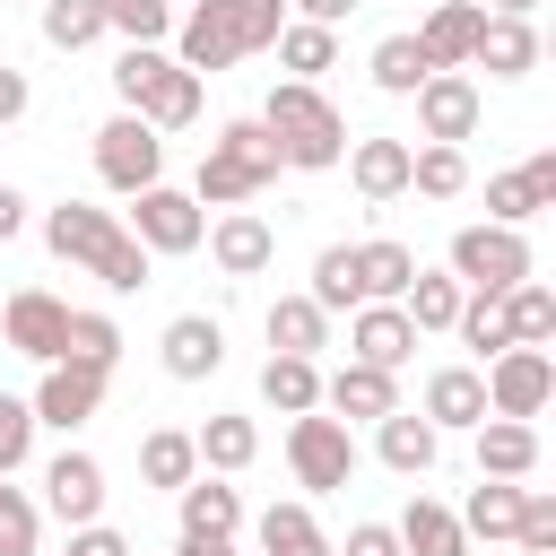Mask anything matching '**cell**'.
Instances as JSON below:
<instances>
[{"label":"cell","mask_w":556,"mask_h":556,"mask_svg":"<svg viewBox=\"0 0 556 556\" xmlns=\"http://www.w3.org/2000/svg\"><path fill=\"white\" fill-rule=\"evenodd\" d=\"M174 556H243V547H235V539H191V530H182V539H174Z\"/></svg>","instance_id":"54"},{"label":"cell","mask_w":556,"mask_h":556,"mask_svg":"<svg viewBox=\"0 0 556 556\" xmlns=\"http://www.w3.org/2000/svg\"><path fill=\"white\" fill-rule=\"evenodd\" d=\"M321 408H330V417H348V426H356V417L374 426L382 408H400V382H391L382 365H356V356H348V365L321 382Z\"/></svg>","instance_id":"20"},{"label":"cell","mask_w":556,"mask_h":556,"mask_svg":"<svg viewBox=\"0 0 556 556\" xmlns=\"http://www.w3.org/2000/svg\"><path fill=\"white\" fill-rule=\"evenodd\" d=\"M96 182L104 191H148V182H165V130H148L139 113H113L104 130H96Z\"/></svg>","instance_id":"8"},{"label":"cell","mask_w":556,"mask_h":556,"mask_svg":"<svg viewBox=\"0 0 556 556\" xmlns=\"http://www.w3.org/2000/svg\"><path fill=\"white\" fill-rule=\"evenodd\" d=\"M130 556H139V547H130Z\"/></svg>","instance_id":"56"},{"label":"cell","mask_w":556,"mask_h":556,"mask_svg":"<svg viewBox=\"0 0 556 556\" xmlns=\"http://www.w3.org/2000/svg\"><path fill=\"white\" fill-rule=\"evenodd\" d=\"M287 26V0H200L191 17H174V61L191 78H217L252 52H269Z\"/></svg>","instance_id":"2"},{"label":"cell","mask_w":556,"mask_h":556,"mask_svg":"<svg viewBox=\"0 0 556 556\" xmlns=\"http://www.w3.org/2000/svg\"><path fill=\"white\" fill-rule=\"evenodd\" d=\"M200 243H208V261H217L226 278H261V269L278 261V226H269V217H252V208H226Z\"/></svg>","instance_id":"14"},{"label":"cell","mask_w":556,"mask_h":556,"mask_svg":"<svg viewBox=\"0 0 556 556\" xmlns=\"http://www.w3.org/2000/svg\"><path fill=\"white\" fill-rule=\"evenodd\" d=\"M365 70H374V87H382V96H408V87H417V78H426V70H434V61H426V52H417V35H382V43H374V61H365Z\"/></svg>","instance_id":"42"},{"label":"cell","mask_w":556,"mask_h":556,"mask_svg":"<svg viewBox=\"0 0 556 556\" xmlns=\"http://www.w3.org/2000/svg\"><path fill=\"white\" fill-rule=\"evenodd\" d=\"M443 269L469 287V295H504V287H521L539 261H530V243H521V226H460L452 235V252H443Z\"/></svg>","instance_id":"6"},{"label":"cell","mask_w":556,"mask_h":556,"mask_svg":"<svg viewBox=\"0 0 556 556\" xmlns=\"http://www.w3.org/2000/svg\"><path fill=\"white\" fill-rule=\"evenodd\" d=\"M391 530H400V556H469L460 513H452V504H434V495H408V513H400Z\"/></svg>","instance_id":"25"},{"label":"cell","mask_w":556,"mask_h":556,"mask_svg":"<svg viewBox=\"0 0 556 556\" xmlns=\"http://www.w3.org/2000/svg\"><path fill=\"white\" fill-rule=\"evenodd\" d=\"M374 452H382V469L426 478V469H434V452H443V434H434L417 408H382V417H374Z\"/></svg>","instance_id":"21"},{"label":"cell","mask_w":556,"mask_h":556,"mask_svg":"<svg viewBox=\"0 0 556 556\" xmlns=\"http://www.w3.org/2000/svg\"><path fill=\"white\" fill-rule=\"evenodd\" d=\"M469 70H486V78H530L539 70V35H530V17H478V43H469Z\"/></svg>","instance_id":"18"},{"label":"cell","mask_w":556,"mask_h":556,"mask_svg":"<svg viewBox=\"0 0 556 556\" xmlns=\"http://www.w3.org/2000/svg\"><path fill=\"white\" fill-rule=\"evenodd\" d=\"M530 182H539V208H556V148H530V165H521Z\"/></svg>","instance_id":"52"},{"label":"cell","mask_w":556,"mask_h":556,"mask_svg":"<svg viewBox=\"0 0 556 556\" xmlns=\"http://www.w3.org/2000/svg\"><path fill=\"white\" fill-rule=\"evenodd\" d=\"M261 400H269L278 417L321 408V365H313V356H278V348H269V365H261Z\"/></svg>","instance_id":"31"},{"label":"cell","mask_w":556,"mask_h":556,"mask_svg":"<svg viewBox=\"0 0 556 556\" xmlns=\"http://www.w3.org/2000/svg\"><path fill=\"white\" fill-rule=\"evenodd\" d=\"M261 556H330V530L313 521V504H269L261 513Z\"/></svg>","instance_id":"35"},{"label":"cell","mask_w":556,"mask_h":556,"mask_svg":"<svg viewBox=\"0 0 556 556\" xmlns=\"http://www.w3.org/2000/svg\"><path fill=\"white\" fill-rule=\"evenodd\" d=\"M269 52H278V70H287V78H313V87H321V70H339V26H313V17H287Z\"/></svg>","instance_id":"28"},{"label":"cell","mask_w":556,"mask_h":556,"mask_svg":"<svg viewBox=\"0 0 556 556\" xmlns=\"http://www.w3.org/2000/svg\"><path fill=\"white\" fill-rule=\"evenodd\" d=\"M139 478H148V486H165V495H174V486H182V478H200V443H191V434H182V426H156V434H148V443H139Z\"/></svg>","instance_id":"36"},{"label":"cell","mask_w":556,"mask_h":556,"mask_svg":"<svg viewBox=\"0 0 556 556\" xmlns=\"http://www.w3.org/2000/svg\"><path fill=\"white\" fill-rule=\"evenodd\" d=\"M478 478H530L539 469V426L530 417H478Z\"/></svg>","instance_id":"22"},{"label":"cell","mask_w":556,"mask_h":556,"mask_svg":"<svg viewBox=\"0 0 556 556\" xmlns=\"http://www.w3.org/2000/svg\"><path fill=\"white\" fill-rule=\"evenodd\" d=\"M495 313H504L513 348H547V339H556V287H539V269H530L521 287H504V295H495Z\"/></svg>","instance_id":"29"},{"label":"cell","mask_w":556,"mask_h":556,"mask_svg":"<svg viewBox=\"0 0 556 556\" xmlns=\"http://www.w3.org/2000/svg\"><path fill=\"white\" fill-rule=\"evenodd\" d=\"M478 0H434L426 9V26H417V52L434 61V70H469V43H478Z\"/></svg>","instance_id":"24"},{"label":"cell","mask_w":556,"mask_h":556,"mask_svg":"<svg viewBox=\"0 0 556 556\" xmlns=\"http://www.w3.org/2000/svg\"><path fill=\"white\" fill-rule=\"evenodd\" d=\"M26 104H35L26 70H17V61H0V130H9V122H26Z\"/></svg>","instance_id":"50"},{"label":"cell","mask_w":556,"mask_h":556,"mask_svg":"<svg viewBox=\"0 0 556 556\" xmlns=\"http://www.w3.org/2000/svg\"><path fill=\"white\" fill-rule=\"evenodd\" d=\"M339 165H348V182H356V191H365L374 208L408 191V139H356V148H348Z\"/></svg>","instance_id":"26"},{"label":"cell","mask_w":556,"mask_h":556,"mask_svg":"<svg viewBox=\"0 0 556 556\" xmlns=\"http://www.w3.org/2000/svg\"><path fill=\"white\" fill-rule=\"evenodd\" d=\"M43 243H52V261L104 278L113 295H139V287H148V252H139V235H130L113 208H96V200H61V208H43Z\"/></svg>","instance_id":"1"},{"label":"cell","mask_w":556,"mask_h":556,"mask_svg":"<svg viewBox=\"0 0 556 556\" xmlns=\"http://www.w3.org/2000/svg\"><path fill=\"white\" fill-rule=\"evenodd\" d=\"M261 130L278 139V156H287L295 174H330V165L348 156V122H339V104H330L313 78H278L269 104H261Z\"/></svg>","instance_id":"3"},{"label":"cell","mask_w":556,"mask_h":556,"mask_svg":"<svg viewBox=\"0 0 556 556\" xmlns=\"http://www.w3.org/2000/svg\"><path fill=\"white\" fill-rule=\"evenodd\" d=\"M530 9H539V0H495V17H530Z\"/></svg>","instance_id":"55"},{"label":"cell","mask_w":556,"mask_h":556,"mask_svg":"<svg viewBox=\"0 0 556 556\" xmlns=\"http://www.w3.org/2000/svg\"><path fill=\"white\" fill-rule=\"evenodd\" d=\"M174 513H182L191 539H235V530H243V495H235L226 478H208V469L174 486Z\"/></svg>","instance_id":"23"},{"label":"cell","mask_w":556,"mask_h":556,"mask_svg":"<svg viewBox=\"0 0 556 556\" xmlns=\"http://www.w3.org/2000/svg\"><path fill=\"white\" fill-rule=\"evenodd\" d=\"M287 469H295L304 495H339V486L356 478V434H348V417L304 408V417L287 426Z\"/></svg>","instance_id":"7"},{"label":"cell","mask_w":556,"mask_h":556,"mask_svg":"<svg viewBox=\"0 0 556 556\" xmlns=\"http://www.w3.org/2000/svg\"><path fill=\"white\" fill-rule=\"evenodd\" d=\"M408 278H417V252H408V243H391V235L356 243V295H365V304H400Z\"/></svg>","instance_id":"27"},{"label":"cell","mask_w":556,"mask_h":556,"mask_svg":"<svg viewBox=\"0 0 556 556\" xmlns=\"http://www.w3.org/2000/svg\"><path fill=\"white\" fill-rule=\"evenodd\" d=\"M321 313H356L365 295H356V243H330L321 261H313V287H304Z\"/></svg>","instance_id":"40"},{"label":"cell","mask_w":556,"mask_h":556,"mask_svg":"<svg viewBox=\"0 0 556 556\" xmlns=\"http://www.w3.org/2000/svg\"><path fill=\"white\" fill-rule=\"evenodd\" d=\"M61 356H78V365H122V321L113 313H87V304H70V339H61Z\"/></svg>","instance_id":"38"},{"label":"cell","mask_w":556,"mask_h":556,"mask_svg":"<svg viewBox=\"0 0 556 556\" xmlns=\"http://www.w3.org/2000/svg\"><path fill=\"white\" fill-rule=\"evenodd\" d=\"M513 521H521V478H478L469 504H460V530L469 539H513Z\"/></svg>","instance_id":"34"},{"label":"cell","mask_w":556,"mask_h":556,"mask_svg":"<svg viewBox=\"0 0 556 556\" xmlns=\"http://www.w3.org/2000/svg\"><path fill=\"white\" fill-rule=\"evenodd\" d=\"M434 434H469L478 417H486V382H478V365H443V374H426V408H417Z\"/></svg>","instance_id":"19"},{"label":"cell","mask_w":556,"mask_h":556,"mask_svg":"<svg viewBox=\"0 0 556 556\" xmlns=\"http://www.w3.org/2000/svg\"><path fill=\"white\" fill-rule=\"evenodd\" d=\"M478 356H495V348H513V330H504V313H495V295H460V321H452Z\"/></svg>","instance_id":"47"},{"label":"cell","mask_w":556,"mask_h":556,"mask_svg":"<svg viewBox=\"0 0 556 556\" xmlns=\"http://www.w3.org/2000/svg\"><path fill=\"white\" fill-rule=\"evenodd\" d=\"M0 339H9L17 356L52 365V356H61V339H70V304H61L52 287H17V295L0 304Z\"/></svg>","instance_id":"13"},{"label":"cell","mask_w":556,"mask_h":556,"mask_svg":"<svg viewBox=\"0 0 556 556\" xmlns=\"http://www.w3.org/2000/svg\"><path fill=\"white\" fill-rule=\"evenodd\" d=\"M113 96H122V113H139L148 130H191V122H200V78H191L165 43H122Z\"/></svg>","instance_id":"4"},{"label":"cell","mask_w":556,"mask_h":556,"mask_svg":"<svg viewBox=\"0 0 556 556\" xmlns=\"http://www.w3.org/2000/svg\"><path fill=\"white\" fill-rule=\"evenodd\" d=\"M486 217H495V226H530V217H539V182H530L521 165H513V174H486Z\"/></svg>","instance_id":"44"},{"label":"cell","mask_w":556,"mask_h":556,"mask_svg":"<svg viewBox=\"0 0 556 556\" xmlns=\"http://www.w3.org/2000/svg\"><path fill=\"white\" fill-rule=\"evenodd\" d=\"M43 513L52 521H104V460L96 452H61L52 469H43Z\"/></svg>","instance_id":"16"},{"label":"cell","mask_w":556,"mask_h":556,"mask_svg":"<svg viewBox=\"0 0 556 556\" xmlns=\"http://www.w3.org/2000/svg\"><path fill=\"white\" fill-rule=\"evenodd\" d=\"M61 556H130V539H122V530H113V521H78V530H70V547H61Z\"/></svg>","instance_id":"48"},{"label":"cell","mask_w":556,"mask_h":556,"mask_svg":"<svg viewBox=\"0 0 556 556\" xmlns=\"http://www.w3.org/2000/svg\"><path fill=\"white\" fill-rule=\"evenodd\" d=\"M513 547H521V556H556V495L521 486V521H513Z\"/></svg>","instance_id":"45"},{"label":"cell","mask_w":556,"mask_h":556,"mask_svg":"<svg viewBox=\"0 0 556 556\" xmlns=\"http://www.w3.org/2000/svg\"><path fill=\"white\" fill-rule=\"evenodd\" d=\"M17 235H26V191L0 182V243H17Z\"/></svg>","instance_id":"53"},{"label":"cell","mask_w":556,"mask_h":556,"mask_svg":"<svg viewBox=\"0 0 556 556\" xmlns=\"http://www.w3.org/2000/svg\"><path fill=\"white\" fill-rule=\"evenodd\" d=\"M35 17H43V43L52 52H87L104 35V9L96 0H35Z\"/></svg>","instance_id":"39"},{"label":"cell","mask_w":556,"mask_h":556,"mask_svg":"<svg viewBox=\"0 0 556 556\" xmlns=\"http://www.w3.org/2000/svg\"><path fill=\"white\" fill-rule=\"evenodd\" d=\"M278 174H287V156H278V139H269L261 113H252V122H226V130L208 139L191 200H200V208H243V200H261Z\"/></svg>","instance_id":"5"},{"label":"cell","mask_w":556,"mask_h":556,"mask_svg":"<svg viewBox=\"0 0 556 556\" xmlns=\"http://www.w3.org/2000/svg\"><path fill=\"white\" fill-rule=\"evenodd\" d=\"M408 191H426V200H460V191H469V156L443 148V139L408 148Z\"/></svg>","instance_id":"37"},{"label":"cell","mask_w":556,"mask_h":556,"mask_svg":"<svg viewBox=\"0 0 556 556\" xmlns=\"http://www.w3.org/2000/svg\"><path fill=\"white\" fill-rule=\"evenodd\" d=\"M104 365H78V356H52L43 365V382L26 391V408H35V426H52V434H78L96 408H104Z\"/></svg>","instance_id":"11"},{"label":"cell","mask_w":556,"mask_h":556,"mask_svg":"<svg viewBox=\"0 0 556 556\" xmlns=\"http://www.w3.org/2000/svg\"><path fill=\"white\" fill-rule=\"evenodd\" d=\"M348 356L400 374V365L417 356V321H408L400 304H356V313H348Z\"/></svg>","instance_id":"15"},{"label":"cell","mask_w":556,"mask_h":556,"mask_svg":"<svg viewBox=\"0 0 556 556\" xmlns=\"http://www.w3.org/2000/svg\"><path fill=\"white\" fill-rule=\"evenodd\" d=\"M130 235H139V252L156 261H174V252H200V235H208V208L191 200V191H174V182H148V191H130V217H122Z\"/></svg>","instance_id":"9"},{"label":"cell","mask_w":556,"mask_h":556,"mask_svg":"<svg viewBox=\"0 0 556 556\" xmlns=\"http://www.w3.org/2000/svg\"><path fill=\"white\" fill-rule=\"evenodd\" d=\"M156 356H165L174 382H208V374L226 365V330H217V313H174L165 339H156Z\"/></svg>","instance_id":"17"},{"label":"cell","mask_w":556,"mask_h":556,"mask_svg":"<svg viewBox=\"0 0 556 556\" xmlns=\"http://www.w3.org/2000/svg\"><path fill=\"white\" fill-rule=\"evenodd\" d=\"M478 382H486V417H539L556 400V356L547 348H495Z\"/></svg>","instance_id":"10"},{"label":"cell","mask_w":556,"mask_h":556,"mask_svg":"<svg viewBox=\"0 0 556 556\" xmlns=\"http://www.w3.org/2000/svg\"><path fill=\"white\" fill-rule=\"evenodd\" d=\"M35 547H43V504L0 478V556H35Z\"/></svg>","instance_id":"43"},{"label":"cell","mask_w":556,"mask_h":556,"mask_svg":"<svg viewBox=\"0 0 556 556\" xmlns=\"http://www.w3.org/2000/svg\"><path fill=\"white\" fill-rule=\"evenodd\" d=\"M330 556H400V530H391V521H356L348 547H330Z\"/></svg>","instance_id":"49"},{"label":"cell","mask_w":556,"mask_h":556,"mask_svg":"<svg viewBox=\"0 0 556 556\" xmlns=\"http://www.w3.org/2000/svg\"><path fill=\"white\" fill-rule=\"evenodd\" d=\"M408 96H417V130H426V139H443V148H460V139L478 130V113H486V96H478V78H469V70H426Z\"/></svg>","instance_id":"12"},{"label":"cell","mask_w":556,"mask_h":556,"mask_svg":"<svg viewBox=\"0 0 556 556\" xmlns=\"http://www.w3.org/2000/svg\"><path fill=\"white\" fill-rule=\"evenodd\" d=\"M26 452H35V408H26L17 391H0V478H17Z\"/></svg>","instance_id":"46"},{"label":"cell","mask_w":556,"mask_h":556,"mask_svg":"<svg viewBox=\"0 0 556 556\" xmlns=\"http://www.w3.org/2000/svg\"><path fill=\"white\" fill-rule=\"evenodd\" d=\"M191 443H200V469H217V478H235V469L261 460V426L252 417H208Z\"/></svg>","instance_id":"33"},{"label":"cell","mask_w":556,"mask_h":556,"mask_svg":"<svg viewBox=\"0 0 556 556\" xmlns=\"http://www.w3.org/2000/svg\"><path fill=\"white\" fill-rule=\"evenodd\" d=\"M460 295H469V287H460L452 269H417L408 295H400V313H408L417 339H426V330H452V321H460Z\"/></svg>","instance_id":"32"},{"label":"cell","mask_w":556,"mask_h":556,"mask_svg":"<svg viewBox=\"0 0 556 556\" xmlns=\"http://www.w3.org/2000/svg\"><path fill=\"white\" fill-rule=\"evenodd\" d=\"M261 330H269V348H278V356H321V348H330V313H321L313 295H278Z\"/></svg>","instance_id":"30"},{"label":"cell","mask_w":556,"mask_h":556,"mask_svg":"<svg viewBox=\"0 0 556 556\" xmlns=\"http://www.w3.org/2000/svg\"><path fill=\"white\" fill-rule=\"evenodd\" d=\"M104 9V35L122 43H165L174 35V0H96Z\"/></svg>","instance_id":"41"},{"label":"cell","mask_w":556,"mask_h":556,"mask_svg":"<svg viewBox=\"0 0 556 556\" xmlns=\"http://www.w3.org/2000/svg\"><path fill=\"white\" fill-rule=\"evenodd\" d=\"M287 9H295V17H313V26H348L365 0H287Z\"/></svg>","instance_id":"51"}]
</instances>
